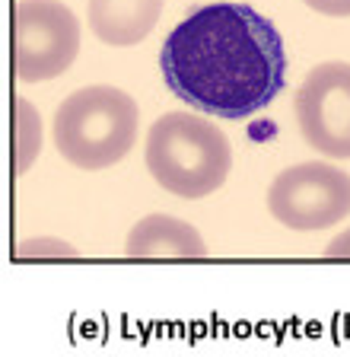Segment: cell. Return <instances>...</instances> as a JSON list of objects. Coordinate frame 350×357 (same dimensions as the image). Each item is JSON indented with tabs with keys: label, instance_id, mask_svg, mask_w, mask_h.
Here are the masks:
<instances>
[{
	"label": "cell",
	"instance_id": "cell-1",
	"mask_svg": "<svg viewBox=\"0 0 350 357\" xmlns=\"http://www.w3.org/2000/svg\"><path fill=\"white\" fill-rule=\"evenodd\" d=\"M166 86L185 105L226 121L268 109L287 86V45L248 3H204L166 36Z\"/></svg>",
	"mask_w": 350,
	"mask_h": 357
},
{
	"label": "cell",
	"instance_id": "cell-2",
	"mask_svg": "<svg viewBox=\"0 0 350 357\" xmlns=\"http://www.w3.org/2000/svg\"><path fill=\"white\" fill-rule=\"evenodd\" d=\"M150 176L175 198H207L220 192L232 169V147L214 121L191 112H166L143 144Z\"/></svg>",
	"mask_w": 350,
	"mask_h": 357
},
{
	"label": "cell",
	"instance_id": "cell-3",
	"mask_svg": "<svg viewBox=\"0 0 350 357\" xmlns=\"http://www.w3.org/2000/svg\"><path fill=\"white\" fill-rule=\"evenodd\" d=\"M141 109L125 89L109 83L74 89L58 105L51 137L70 166L86 172L121 163L137 144Z\"/></svg>",
	"mask_w": 350,
	"mask_h": 357
},
{
	"label": "cell",
	"instance_id": "cell-4",
	"mask_svg": "<svg viewBox=\"0 0 350 357\" xmlns=\"http://www.w3.org/2000/svg\"><path fill=\"white\" fill-rule=\"evenodd\" d=\"M268 211L293 233L331 230L350 214V172L328 160L290 166L271 182Z\"/></svg>",
	"mask_w": 350,
	"mask_h": 357
},
{
	"label": "cell",
	"instance_id": "cell-5",
	"mask_svg": "<svg viewBox=\"0 0 350 357\" xmlns=\"http://www.w3.org/2000/svg\"><path fill=\"white\" fill-rule=\"evenodd\" d=\"M13 26V70L23 83L54 80L80 54V20L61 0H19Z\"/></svg>",
	"mask_w": 350,
	"mask_h": 357
},
{
	"label": "cell",
	"instance_id": "cell-6",
	"mask_svg": "<svg viewBox=\"0 0 350 357\" xmlns=\"http://www.w3.org/2000/svg\"><path fill=\"white\" fill-rule=\"evenodd\" d=\"M296 125L321 156L350 160V64H315L296 89Z\"/></svg>",
	"mask_w": 350,
	"mask_h": 357
},
{
	"label": "cell",
	"instance_id": "cell-7",
	"mask_svg": "<svg viewBox=\"0 0 350 357\" xmlns=\"http://www.w3.org/2000/svg\"><path fill=\"white\" fill-rule=\"evenodd\" d=\"M127 259H207V243L188 220L172 214H147L131 227Z\"/></svg>",
	"mask_w": 350,
	"mask_h": 357
},
{
	"label": "cell",
	"instance_id": "cell-8",
	"mask_svg": "<svg viewBox=\"0 0 350 357\" xmlns=\"http://www.w3.org/2000/svg\"><path fill=\"white\" fill-rule=\"evenodd\" d=\"M166 0H90L86 20L99 42L112 48L137 45L157 29Z\"/></svg>",
	"mask_w": 350,
	"mask_h": 357
},
{
	"label": "cell",
	"instance_id": "cell-9",
	"mask_svg": "<svg viewBox=\"0 0 350 357\" xmlns=\"http://www.w3.org/2000/svg\"><path fill=\"white\" fill-rule=\"evenodd\" d=\"M16 172H29L32 163L42 153V137H45V128H42V115L29 99H16Z\"/></svg>",
	"mask_w": 350,
	"mask_h": 357
},
{
	"label": "cell",
	"instance_id": "cell-10",
	"mask_svg": "<svg viewBox=\"0 0 350 357\" xmlns=\"http://www.w3.org/2000/svg\"><path fill=\"white\" fill-rule=\"evenodd\" d=\"M16 259L19 261H32V259H80L70 243L64 239H54V236H35V239H26V243L16 245Z\"/></svg>",
	"mask_w": 350,
	"mask_h": 357
},
{
	"label": "cell",
	"instance_id": "cell-11",
	"mask_svg": "<svg viewBox=\"0 0 350 357\" xmlns=\"http://www.w3.org/2000/svg\"><path fill=\"white\" fill-rule=\"evenodd\" d=\"M303 3L321 16H335V20L350 16V0H303Z\"/></svg>",
	"mask_w": 350,
	"mask_h": 357
},
{
	"label": "cell",
	"instance_id": "cell-12",
	"mask_svg": "<svg viewBox=\"0 0 350 357\" xmlns=\"http://www.w3.org/2000/svg\"><path fill=\"white\" fill-rule=\"evenodd\" d=\"M325 255L328 259H350V230L337 233V236L325 245Z\"/></svg>",
	"mask_w": 350,
	"mask_h": 357
}]
</instances>
